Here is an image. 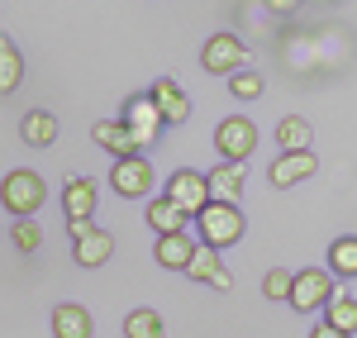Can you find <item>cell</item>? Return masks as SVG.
Segmentation results:
<instances>
[{
	"mask_svg": "<svg viewBox=\"0 0 357 338\" xmlns=\"http://www.w3.org/2000/svg\"><path fill=\"white\" fill-rule=\"evenodd\" d=\"M248 233V220H243V210L234 205V200H210L200 215H195V238L205 243V248H234L238 238Z\"/></svg>",
	"mask_w": 357,
	"mask_h": 338,
	"instance_id": "6da1fadb",
	"label": "cell"
},
{
	"mask_svg": "<svg viewBox=\"0 0 357 338\" xmlns=\"http://www.w3.org/2000/svg\"><path fill=\"white\" fill-rule=\"evenodd\" d=\"M0 205H5V215H15V220H33V215L48 205V186H43V176L29 171V167L5 171V181H0Z\"/></svg>",
	"mask_w": 357,
	"mask_h": 338,
	"instance_id": "7a4b0ae2",
	"label": "cell"
},
{
	"mask_svg": "<svg viewBox=\"0 0 357 338\" xmlns=\"http://www.w3.org/2000/svg\"><path fill=\"white\" fill-rule=\"evenodd\" d=\"M338 277H333L329 267H305V272H296V282H291V310H301V314H310V310H324L333 295H338Z\"/></svg>",
	"mask_w": 357,
	"mask_h": 338,
	"instance_id": "3957f363",
	"label": "cell"
},
{
	"mask_svg": "<svg viewBox=\"0 0 357 338\" xmlns=\"http://www.w3.org/2000/svg\"><path fill=\"white\" fill-rule=\"evenodd\" d=\"M119 119L129 124L138 153H143V148H153V143L162 139V129H167L162 110H158V100H153L148 91H143V95H129V100H124V110H119Z\"/></svg>",
	"mask_w": 357,
	"mask_h": 338,
	"instance_id": "277c9868",
	"label": "cell"
},
{
	"mask_svg": "<svg viewBox=\"0 0 357 338\" xmlns=\"http://www.w3.org/2000/svg\"><path fill=\"white\" fill-rule=\"evenodd\" d=\"M162 196L167 200H176L186 215H191V224H195V215L215 200V191H210V176L205 171H195V167H176L172 176H167V186H162Z\"/></svg>",
	"mask_w": 357,
	"mask_h": 338,
	"instance_id": "5b68a950",
	"label": "cell"
},
{
	"mask_svg": "<svg viewBox=\"0 0 357 338\" xmlns=\"http://www.w3.org/2000/svg\"><path fill=\"white\" fill-rule=\"evenodd\" d=\"M252 148H257V124H252L248 114L220 119V129H215V153H220V162H248Z\"/></svg>",
	"mask_w": 357,
	"mask_h": 338,
	"instance_id": "8992f818",
	"label": "cell"
},
{
	"mask_svg": "<svg viewBox=\"0 0 357 338\" xmlns=\"http://www.w3.org/2000/svg\"><path fill=\"white\" fill-rule=\"evenodd\" d=\"M243 62H248V43L238 33H210L205 48H200V67L210 77H234V72H243Z\"/></svg>",
	"mask_w": 357,
	"mask_h": 338,
	"instance_id": "52a82bcc",
	"label": "cell"
},
{
	"mask_svg": "<svg viewBox=\"0 0 357 338\" xmlns=\"http://www.w3.org/2000/svg\"><path fill=\"white\" fill-rule=\"evenodd\" d=\"M319 171V153L314 148H301V153H276L272 167H267V181H272L276 191H291V186H301Z\"/></svg>",
	"mask_w": 357,
	"mask_h": 338,
	"instance_id": "ba28073f",
	"label": "cell"
},
{
	"mask_svg": "<svg viewBox=\"0 0 357 338\" xmlns=\"http://www.w3.org/2000/svg\"><path fill=\"white\" fill-rule=\"evenodd\" d=\"M110 186H114L124 200H143L148 191H153V162H148L143 153H134V158H114Z\"/></svg>",
	"mask_w": 357,
	"mask_h": 338,
	"instance_id": "9c48e42d",
	"label": "cell"
},
{
	"mask_svg": "<svg viewBox=\"0 0 357 338\" xmlns=\"http://www.w3.org/2000/svg\"><path fill=\"white\" fill-rule=\"evenodd\" d=\"M195 253H200V243L191 238V229H181V233H162V238L153 243V262L167 267V272H191Z\"/></svg>",
	"mask_w": 357,
	"mask_h": 338,
	"instance_id": "30bf717a",
	"label": "cell"
},
{
	"mask_svg": "<svg viewBox=\"0 0 357 338\" xmlns=\"http://www.w3.org/2000/svg\"><path fill=\"white\" fill-rule=\"evenodd\" d=\"M91 143L105 148L110 158H134L138 153V143H134V134H129L124 119H96V124H91Z\"/></svg>",
	"mask_w": 357,
	"mask_h": 338,
	"instance_id": "8fae6325",
	"label": "cell"
},
{
	"mask_svg": "<svg viewBox=\"0 0 357 338\" xmlns=\"http://www.w3.org/2000/svg\"><path fill=\"white\" fill-rule=\"evenodd\" d=\"M148 95L158 100V110H162L167 129H176V124H186V119H191V100H186V91H181V86L172 82V77H158Z\"/></svg>",
	"mask_w": 357,
	"mask_h": 338,
	"instance_id": "7c38bea8",
	"label": "cell"
},
{
	"mask_svg": "<svg viewBox=\"0 0 357 338\" xmlns=\"http://www.w3.org/2000/svg\"><path fill=\"white\" fill-rule=\"evenodd\" d=\"M186 277L200 282V286H210V291H234V277H229V267H224L220 248H205V243H200V253H195V262H191Z\"/></svg>",
	"mask_w": 357,
	"mask_h": 338,
	"instance_id": "4fadbf2b",
	"label": "cell"
},
{
	"mask_svg": "<svg viewBox=\"0 0 357 338\" xmlns=\"http://www.w3.org/2000/svg\"><path fill=\"white\" fill-rule=\"evenodd\" d=\"M96 205H100L96 181H91V176H67V186H62V210H67V220H91Z\"/></svg>",
	"mask_w": 357,
	"mask_h": 338,
	"instance_id": "5bb4252c",
	"label": "cell"
},
{
	"mask_svg": "<svg viewBox=\"0 0 357 338\" xmlns=\"http://www.w3.org/2000/svg\"><path fill=\"white\" fill-rule=\"evenodd\" d=\"M91 334H96V319L86 305H77V300L53 305V338H91Z\"/></svg>",
	"mask_w": 357,
	"mask_h": 338,
	"instance_id": "9a60e30c",
	"label": "cell"
},
{
	"mask_svg": "<svg viewBox=\"0 0 357 338\" xmlns=\"http://www.w3.org/2000/svg\"><path fill=\"white\" fill-rule=\"evenodd\" d=\"M110 253H114V233H105V229H91V233H82L72 243V262L77 267H105Z\"/></svg>",
	"mask_w": 357,
	"mask_h": 338,
	"instance_id": "2e32d148",
	"label": "cell"
},
{
	"mask_svg": "<svg viewBox=\"0 0 357 338\" xmlns=\"http://www.w3.org/2000/svg\"><path fill=\"white\" fill-rule=\"evenodd\" d=\"M191 224V215L176 205V200H167V196H153L148 200V229L162 238V233H181V229Z\"/></svg>",
	"mask_w": 357,
	"mask_h": 338,
	"instance_id": "e0dca14e",
	"label": "cell"
},
{
	"mask_svg": "<svg viewBox=\"0 0 357 338\" xmlns=\"http://www.w3.org/2000/svg\"><path fill=\"white\" fill-rule=\"evenodd\" d=\"M20 139H24L29 148H53L57 143V114L53 110H29L24 119H20Z\"/></svg>",
	"mask_w": 357,
	"mask_h": 338,
	"instance_id": "ac0fdd59",
	"label": "cell"
},
{
	"mask_svg": "<svg viewBox=\"0 0 357 338\" xmlns=\"http://www.w3.org/2000/svg\"><path fill=\"white\" fill-rule=\"evenodd\" d=\"M205 176H210V191H215V200H234V205H238V196H243V186H248L243 162H220V167L205 171Z\"/></svg>",
	"mask_w": 357,
	"mask_h": 338,
	"instance_id": "d6986e66",
	"label": "cell"
},
{
	"mask_svg": "<svg viewBox=\"0 0 357 338\" xmlns=\"http://www.w3.org/2000/svg\"><path fill=\"white\" fill-rule=\"evenodd\" d=\"M20 82H24V57H20L10 33H0V95H15Z\"/></svg>",
	"mask_w": 357,
	"mask_h": 338,
	"instance_id": "ffe728a7",
	"label": "cell"
},
{
	"mask_svg": "<svg viewBox=\"0 0 357 338\" xmlns=\"http://www.w3.org/2000/svg\"><path fill=\"white\" fill-rule=\"evenodd\" d=\"M276 148H281V153L314 148V129H310V119H301V114H286V119L276 124Z\"/></svg>",
	"mask_w": 357,
	"mask_h": 338,
	"instance_id": "44dd1931",
	"label": "cell"
},
{
	"mask_svg": "<svg viewBox=\"0 0 357 338\" xmlns=\"http://www.w3.org/2000/svg\"><path fill=\"white\" fill-rule=\"evenodd\" d=\"M329 272H333V277H343V282H353V277H357V233H343V238H333V243H329Z\"/></svg>",
	"mask_w": 357,
	"mask_h": 338,
	"instance_id": "7402d4cb",
	"label": "cell"
},
{
	"mask_svg": "<svg viewBox=\"0 0 357 338\" xmlns=\"http://www.w3.org/2000/svg\"><path fill=\"white\" fill-rule=\"evenodd\" d=\"M124 338H167V324L158 310H148V305H138V310L124 314Z\"/></svg>",
	"mask_w": 357,
	"mask_h": 338,
	"instance_id": "603a6c76",
	"label": "cell"
},
{
	"mask_svg": "<svg viewBox=\"0 0 357 338\" xmlns=\"http://www.w3.org/2000/svg\"><path fill=\"white\" fill-rule=\"evenodd\" d=\"M324 324H333L338 334H348V338H353V334H357V300L338 291L329 305H324Z\"/></svg>",
	"mask_w": 357,
	"mask_h": 338,
	"instance_id": "cb8c5ba5",
	"label": "cell"
},
{
	"mask_svg": "<svg viewBox=\"0 0 357 338\" xmlns=\"http://www.w3.org/2000/svg\"><path fill=\"white\" fill-rule=\"evenodd\" d=\"M10 243H15L20 253H38V248H43V224H33V220H15Z\"/></svg>",
	"mask_w": 357,
	"mask_h": 338,
	"instance_id": "d4e9b609",
	"label": "cell"
},
{
	"mask_svg": "<svg viewBox=\"0 0 357 338\" xmlns=\"http://www.w3.org/2000/svg\"><path fill=\"white\" fill-rule=\"evenodd\" d=\"M229 91H234V100H257L267 91V77L262 72H234L229 77Z\"/></svg>",
	"mask_w": 357,
	"mask_h": 338,
	"instance_id": "484cf974",
	"label": "cell"
},
{
	"mask_svg": "<svg viewBox=\"0 0 357 338\" xmlns=\"http://www.w3.org/2000/svg\"><path fill=\"white\" fill-rule=\"evenodd\" d=\"M291 282H296V272L272 267V272L262 277V295H267V300H291Z\"/></svg>",
	"mask_w": 357,
	"mask_h": 338,
	"instance_id": "4316f807",
	"label": "cell"
},
{
	"mask_svg": "<svg viewBox=\"0 0 357 338\" xmlns=\"http://www.w3.org/2000/svg\"><path fill=\"white\" fill-rule=\"evenodd\" d=\"M91 220H67V233H72V243H77V238H82V233H91Z\"/></svg>",
	"mask_w": 357,
	"mask_h": 338,
	"instance_id": "83f0119b",
	"label": "cell"
},
{
	"mask_svg": "<svg viewBox=\"0 0 357 338\" xmlns=\"http://www.w3.org/2000/svg\"><path fill=\"white\" fill-rule=\"evenodd\" d=\"M310 338H348V334H338V329H333V324H324V319H319V324H314V329H310Z\"/></svg>",
	"mask_w": 357,
	"mask_h": 338,
	"instance_id": "f1b7e54d",
	"label": "cell"
},
{
	"mask_svg": "<svg viewBox=\"0 0 357 338\" xmlns=\"http://www.w3.org/2000/svg\"><path fill=\"white\" fill-rule=\"evenodd\" d=\"M296 5H301V0H267V10H272V15H291Z\"/></svg>",
	"mask_w": 357,
	"mask_h": 338,
	"instance_id": "f546056e",
	"label": "cell"
}]
</instances>
